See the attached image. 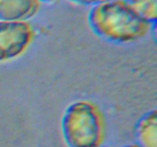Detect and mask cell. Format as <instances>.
Masks as SVG:
<instances>
[{
    "label": "cell",
    "instance_id": "6",
    "mask_svg": "<svg viewBox=\"0 0 157 147\" xmlns=\"http://www.w3.org/2000/svg\"><path fill=\"white\" fill-rule=\"evenodd\" d=\"M140 18L149 24L156 23L157 0H122Z\"/></svg>",
    "mask_w": 157,
    "mask_h": 147
},
{
    "label": "cell",
    "instance_id": "5",
    "mask_svg": "<svg viewBox=\"0 0 157 147\" xmlns=\"http://www.w3.org/2000/svg\"><path fill=\"white\" fill-rule=\"evenodd\" d=\"M135 136L140 147H157V113L156 110L144 114L135 127Z\"/></svg>",
    "mask_w": 157,
    "mask_h": 147
},
{
    "label": "cell",
    "instance_id": "3",
    "mask_svg": "<svg viewBox=\"0 0 157 147\" xmlns=\"http://www.w3.org/2000/svg\"><path fill=\"white\" fill-rule=\"evenodd\" d=\"M33 38V28L27 21H0V63L23 55Z\"/></svg>",
    "mask_w": 157,
    "mask_h": 147
},
{
    "label": "cell",
    "instance_id": "4",
    "mask_svg": "<svg viewBox=\"0 0 157 147\" xmlns=\"http://www.w3.org/2000/svg\"><path fill=\"white\" fill-rule=\"evenodd\" d=\"M37 0H0V21H27L40 9Z\"/></svg>",
    "mask_w": 157,
    "mask_h": 147
},
{
    "label": "cell",
    "instance_id": "7",
    "mask_svg": "<svg viewBox=\"0 0 157 147\" xmlns=\"http://www.w3.org/2000/svg\"><path fill=\"white\" fill-rule=\"evenodd\" d=\"M68 1L75 3V4L81 5V6L94 7V6H98V5L107 2L113 1V0H68Z\"/></svg>",
    "mask_w": 157,
    "mask_h": 147
},
{
    "label": "cell",
    "instance_id": "8",
    "mask_svg": "<svg viewBox=\"0 0 157 147\" xmlns=\"http://www.w3.org/2000/svg\"><path fill=\"white\" fill-rule=\"evenodd\" d=\"M37 1L39 2L40 3H52L57 1V0H37Z\"/></svg>",
    "mask_w": 157,
    "mask_h": 147
},
{
    "label": "cell",
    "instance_id": "1",
    "mask_svg": "<svg viewBox=\"0 0 157 147\" xmlns=\"http://www.w3.org/2000/svg\"><path fill=\"white\" fill-rule=\"evenodd\" d=\"M87 21L95 35L115 44L142 39L152 30L153 24L140 18L122 0H113L92 7Z\"/></svg>",
    "mask_w": 157,
    "mask_h": 147
},
{
    "label": "cell",
    "instance_id": "2",
    "mask_svg": "<svg viewBox=\"0 0 157 147\" xmlns=\"http://www.w3.org/2000/svg\"><path fill=\"white\" fill-rule=\"evenodd\" d=\"M61 131L68 147H102L106 134L104 115L91 101H75L63 114Z\"/></svg>",
    "mask_w": 157,
    "mask_h": 147
},
{
    "label": "cell",
    "instance_id": "10",
    "mask_svg": "<svg viewBox=\"0 0 157 147\" xmlns=\"http://www.w3.org/2000/svg\"><path fill=\"white\" fill-rule=\"evenodd\" d=\"M109 147H112V146H109Z\"/></svg>",
    "mask_w": 157,
    "mask_h": 147
},
{
    "label": "cell",
    "instance_id": "9",
    "mask_svg": "<svg viewBox=\"0 0 157 147\" xmlns=\"http://www.w3.org/2000/svg\"><path fill=\"white\" fill-rule=\"evenodd\" d=\"M124 147H140V146H139V145H138L137 144H133V145H125V146H124Z\"/></svg>",
    "mask_w": 157,
    "mask_h": 147
}]
</instances>
